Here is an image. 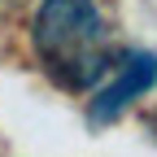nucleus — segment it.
<instances>
[{
	"instance_id": "nucleus-1",
	"label": "nucleus",
	"mask_w": 157,
	"mask_h": 157,
	"mask_svg": "<svg viewBox=\"0 0 157 157\" xmlns=\"http://www.w3.org/2000/svg\"><path fill=\"white\" fill-rule=\"evenodd\" d=\"M35 52L52 83L66 92H83L109 66L105 26L92 0H44L35 17Z\"/></svg>"
},
{
	"instance_id": "nucleus-2",
	"label": "nucleus",
	"mask_w": 157,
	"mask_h": 157,
	"mask_svg": "<svg viewBox=\"0 0 157 157\" xmlns=\"http://www.w3.org/2000/svg\"><path fill=\"white\" fill-rule=\"evenodd\" d=\"M153 83H157V57H153V52H135L131 61L122 66V74L92 101V122H109V118H118L135 96H144Z\"/></svg>"
}]
</instances>
